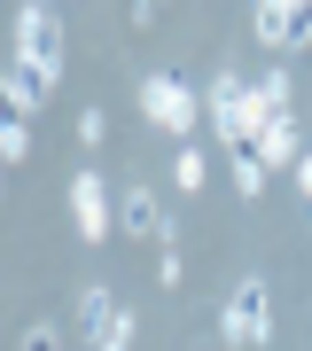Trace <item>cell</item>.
<instances>
[{"mask_svg": "<svg viewBox=\"0 0 312 351\" xmlns=\"http://www.w3.org/2000/svg\"><path fill=\"white\" fill-rule=\"evenodd\" d=\"M24 156H32V125L8 117V125H0V164H24Z\"/></svg>", "mask_w": 312, "mask_h": 351, "instance_id": "13", "label": "cell"}, {"mask_svg": "<svg viewBox=\"0 0 312 351\" xmlns=\"http://www.w3.org/2000/svg\"><path fill=\"white\" fill-rule=\"evenodd\" d=\"M16 63H32L39 78L62 71V16L47 0H32V8H16Z\"/></svg>", "mask_w": 312, "mask_h": 351, "instance_id": "3", "label": "cell"}, {"mask_svg": "<svg viewBox=\"0 0 312 351\" xmlns=\"http://www.w3.org/2000/svg\"><path fill=\"white\" fill-rule=\"evenodd\" d=\"M219 343L226 351H265L274 343V289H265V274H242L235 297L219 304Z\"/></svg>", "mask_w": 312, "mask_h": 351, "instance_id": "1", "label": "cell"}, {"mask_svg": "<svg viewBox=\"0 0 312 351\" xmlns=\"http://www.w3.org/2000/svg\"><path fill=\"white\" fill-rule=\"evenodd\" d=\"M180 274H187L180 250H156V289H180Z\"/></svg>", "mask_w": 312, "mask_h": 351, "instance_id": "16", "label": "cell"}, {"mask_svg": "<svg viewBox=\"0 0 312 351\" xmlns=\"http://www.w3.org/2000/svg\"><path fill=\"white\" fill-rule=\"evenodd\" d=\"M289 180H297V195H312V149H304V164H297Z\"/></svg>", "mask_w": 312, "mask_h": 351, "instance_id": "18", "label": "cell"}, {"mask_svg": "<svg viewBox=\"0 0 312 351\" xmlns=\"http://www.w3.org/2000/svg\"><path fill=\"white\" fill-rule=\"evenodd\" d=\"M94 351H133V313H125V320H117V328H110V336H101Z\"/></svg>", "mask_w": 312, "mask_h": 351, "instance_id": "17", "label": "cell"}, {"mask_svg": "<svg viewBox=\"0 0 312 351\" xmlns=\"http://www.w3.org/2000/svg\"><path fill=\"white\" fill-rule=\"evenodd\" d=\"M71 226H78V242H110V234H117V195L101 188L94 164L71 172Z\"/></svg>", "mask_w": 312, "mask_h": 351, "instance_id": "5", "label": "cell"}, {"mask_svg": "<svg viewBox=\"0 0 312 351\" xmlns=\"http://www.w3.org/2000/svg\"><path fill=\"white\" fill-rule=\"evenodd\" d=\"M78 141H86V149H101V141H110V117H101L94 101H86V110H78Z\"/></svg>", "mask_w": 312, "mask_h": 351, "instance_id": "14", "label": "cell"}, {"mask_svg": "<svg viewBox=\"0 0 312 351\" xmlns=\"http://www.w3.org/2000/svg\"><path fill=\"white\" fill-rule=\"evenodd\" d=\"M141 117H149V125H164L187 149V133H195V117H203V101H195V86H187L180 71H141Z\"/></svg>", "mask_w": 312, "mask_h": 351, "instance_id": "2", "label": "cell"}, {"mask_svg": "<svg viewBox=\"0 0 312 351\" xmlns=\"http://www.w3.org/2000/svg\"><path fill=\"white\" fill-rule=\"evenodd\" d=\"M226 172H235V195H265V180H274L250 149H242V156H226Z\"/></svg>", "mask_w": 312, "mask_h": 351, "instance_id": "12", "label": "cell"}, {"mask_svg": "<svg viewBox=\"0 0 312 351\" xmlns=\"http://www.w3.org/2000/svg\"><path fill=\"white\" fill-rule=\"evenodd\" d=\"M304 149H312V141L297 133V117H274V125L258 133V149H250V156H258L265 172H297V164H304Z\"/></svg>", "mask_w": 312, "mask_h": 351, "instance_id": "6", "label": "cell"}, {"mask_svg": "<svg viewBox=\"0 0 312 351\" xmlns=\"http://www.w3.org/2000/svg\"><path fill=\"white\" fill-rule=\"evenodd\" d=\"M250 32H258V47H274V55L312 47V0H258V8H250Z\"/></svg>", "mask_w": 312, "mask_h": 351, "instance_id": "4", "label": "cell"}, {"mask_svg": "<svg viewBox=\"0 0 312 351\" xmlns=\"http://www.w3.org/2000/svg\"><path fill=\"white\" fill-rule=\"evenodd\" d=\"M0 94H8V117H32V110H47L55 78H39L32 63H16V55H8V71H0Z\"/></svg>", "mask_w": 312, "mask_h": 351, "instance_id": "7", "label": "cell"}, {"mask_svg": "<svg viewBox=\"0 0 312 351\" xmlns=\"http://www.w3.org/2000/svg\"><path fill=\"white\" fill-rule=\"evenodd\" d=\"M117 320H125V304H117L101 281H86V289H78V328H86V343H101Z\"/></svg>", "mask_w": 312, "mask_h": 351, "instance_id": "9", "label": "cell"}, {"mask_svg": "<svg viewBox=\"0 0 312 351\" xmlns=\"http://www.w3.org/2000/svg\"><path fill=\"white\" fill-rule=\"evenodd\" d=\"M24 351H62V328H55V320H32V328H24Z\"/></svg>", "mask_w": 312, "mask_h": 351, "instance_id": "15", "label": "cell"}, {"mask_svg": "<svg viewBox=\"0 0 312 351\" xmlns=\"http://www.w3.org/2000/svg\"><path fill=\"white\" fill-rule=\"evenodd\" d=\"M203 180H211V164H203V149H195V141H187V149L172 156V188H180V195H195Z\"/></svg>", "mask_w": 312, "mask_h": 351, "instance_id": "11", "label": "cell"}, {"mask_svg": "<svg viewBox=\"0 0 312 351\" xmlns=\"http://www.w3.org/2000/svg\"><path fill=\"white\" fill-rule=\"evenodd\" d=\"M164 219H172V211H156V188H149V180H133V188L117 195V226H125V234L156 242V234H164Z\"/></svg>", "mask_w": 312, "mask_h": 351, "instance_id": "8", "label": "cell"}, {"mask_svg": "<svg viewBox=\"0 0 312 351\" xmlns=\"http://www.w3.org/2000/svg\"><path fill=\"white\" fill-rule=\"evenodd\" d=\"M258 86V101H265V117H289V101H297V78H289V63H274L265 78H250Z\"/></svg>", "mask_w": 312, "mask_h": 351, "instance_id": "10", "label": "cell"}]
</instances>
